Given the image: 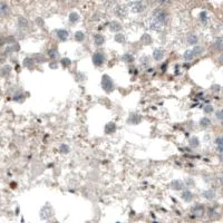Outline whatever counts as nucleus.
Instances as JSON below:
<instances>
[{
  "label": "nucleus",
  "mask_w": 223,
  "mask_h": 223,
  "mask_svg": "<svg viewBox=\"0 0 223 223\" xmlns=\"http://www.w3.org/2000/svg\"><path fill=\"white\" fill-rule=\"evenodd\" d=\"M214 47L216 50H221L222 49V38H218V39L215 40Z\"/></svg>",
  "instance_id": "nucleus-21"
},
{
  "label": "nucleus",
  "mask_w": 223,
  "mask_h": 223,
  "mask_svg": "<svg viewBox=\"0 0 223 223\" xmlns=\"http://www.w3.org/2000/svg\"><path fill=\"white\" fill-rule=\"evenodd\" d=\"M195 56H194V54H193V51L192 50H188L185 51V54H184V58H185V60H192V59L194 58Z\"/></svg>",
  "instance_id": "nucleus-19"
},
{
  "label": "nucleus",
  "mask_w": 223,
  "mask_h": 223,
  "mask_svg": "<svg viewBox=\"0 0 223 223\" xmlns=\"http://www.w3.org/2000/svg\"><path fill=\"white\" fill-rule=\"evenodd\" d=\"M200 144L199 140H197V137H192L191 140H190V145H191L192 147H197Z\"/></svg>",
  "instance_id": "nucleus-20"
},
{
  "label": "nucleus",
  "mask_w": 223,
  "mask_h": 223,
  "mask_svg": "<svg viewBox=\"0 0 223 223\" xmlns=\"http://www.w3.org/2000/svg\"><path fill=\"white\" fill-rule=\"evenodd\" d=\"M49 66H50V68H53V69H55V68H57V66H58V65H57L56 63H51L50 65H49Z\"/></svg>",
  "instance_id": "nucleus-34"
},
{
  "label": "nucleus",
  "mask_w": 223,
  "mask_h": 223,
  "mask_svg": "<svg viewBox=\"0 0 223 223\" xmlns=\"http://www.w3.org/2000/svg\"><path fill=\"white\" fill-rule=\"evenodd\" d=\"M153 57L155 60H162L163 57H164V51L162 49H155L154 53H153Z\"/></svg>",
  "instance_id": "nucleus-7"
},
{
  "label": "nucleus",
  "mask_w": 223,
  "mask_h": 223,
  "mask_svg": "<svg viewBox=\"0 0 223 223\" xmlns=\"http://www.w3.org/2000/svg\"><path fill=\"white\" fill-rule=\"evenodd\" d=\"M84 38H85V35H84V32H77L75 34V40H76V41L82 43L83 40H84Z\"/></svg>",
  "instance_id": "nucleus-13"
},
{
  "label": "nucleus",
  "mask_w": 223,
  "mask_h": 223,
  "mask_svg": "<svg viewBox=\"0 0 223 223\" xmlns=\"http://www.w3.org/2000/svg\"><path fill=\"white\" fill-rule=\"evenodd\" d=\"M62 64H63L64 67H67V66H69V65H71V59H69V58H63V59H62Z\"/></svg>",
  "instance_id": "nucleus-28"
},
{
  "label": "nucleus",
  "mask_w": 223,
  "mask_h": 223,
  "mask_svg": "<svg viewBox=\"0 0 223 223\" xmlns=\"http://www.w3.org/2000/svg\"><path fill=\"white\" fill-rule=\"evenodd\" d=\"M78 19H79L78 14H76V12H71V15H69V20H71V23H76Z\"/></svg>",
  "instance_id": "nucleus-22"
},
{
  "label": "nucleus",
  "mask_w": 223,
  "mask_h": 223,
  "mask_svg": "<svg viewBox=\"0 0 223 223\" xmlns=\"http://www.w3.org/2000/svg\"><path fill=\"white\" fill-rule=\"evenodd\" d=\"M216 117H218L219 121H222V110H219V112L216 113Z\"/></svg>",
  "instance_id": "nucleus-32"
},
{
  "label": "nucleus",
  "mask_w": 223,
  "mask_h": 223,
  "mask_svg": "<svg viewBox=\"0 0 223 223\" xmlns=\"http://www.w3.org/2000/svg\"><path fill=\"white\" fill-rule=\"evenodd\" d=\"M142 39H143V43H144L145 45H149V44L152 43V38H151L149 35H144Z\"/></svg>",
  "instance_id": "nucleus-26"
},
{
  "label": "nucleus",
  "mask_w": 223,
  "mask_h": 223,
  "mask_svg": "<svg viewBox=\"0 0 223 223\" xmlns=\"http://www.w3.org/2000/svg\"><path fill=\"white\" fill-rule=\"evenodd\" d=\"M216 144L219 145L220 149L222 151V138H221V137H218V138H216Z\"/></svg>",
  "instance_id": "nucleus-31"
},
{
  "label": "nucleus",
  "mask_w": 223,
  "mask_h": 223,
  "mask_svg": "<svg viewBox=\"0 0 223 223\" xmlns=\"http://www.w3.org/2000/svg\"><path fill=\"white\" fill-rule=\"evenodd\" d=\"M102 87L103 89L107 92V93H110L114 90V82L112 80L108 75H103L102 77Z\"/></svg>",
  "instance_id": "nucleus-1"
},
{
  "label": "nucleus",
  "mask_w": 223,
  "mask_h": 223,
  "mask_svg": "<svg viewBox=\"0 0 223 223\" xmlns=\"http://www.w3.org/2000/svg\"><path fill=\"white\" fill-rule=\"evenodd\" d=\"M116 131V124L115 123H113V122H110V123H107L105 126V133L106 134H112L114 133Z\"/></svg>",
  "instance_id": "nucleus-4"
},
{
  "label": "nucleus",
  "mask_w": 223,
  "mask_h": 223,
  "mask_svg": "<svg viewBox=\"0 0 223 223\" xmlns=\"http://www.w3.org/2000/svg\"><path fill=\"white\" fill-rule=\"evenodd\" d=\"M104 41H105V38H104L102 35L97 34V35L94 36V43L96 44L97 46H102L103 44H104Z\"/></svg>",
  "instance_id": "nucleus-9"
},
{
  "label": "nucleus",
  "mask_w": 223,
  "mask_h": 223,
  "mask_svg": "<svg viewBox=\"0 0 223 223\" xmlns=\"http://www.w3.org/2000/svg\"><path fill=\"white\" fill-rule=\"evenodd\" d=\"M36 21H37V25H38V26H40V27H43V26H44V20L43 19L38 18V19L36 20Z\"/></svg>",
  "instance_id": "nucleus-33"
},
{
  "label": "nucleus",
  "mask_w": 223,
  "mask_h": 223,
  "mask_svg": "<svg viewBox=\"0 0 223 223\" xmlns=\"http://www.w3.org/2000/svg\"><path fill=\"white\" fill-rule=\"evenodd\" d=\"M59 151H60V153H63V154H67V153L69 152V146L66 144H63L59 147Z\"/></svg>",
  "instance_id": "nucleus-25"
},
{
  "label": "nucleus",
  "mask_w": 223,
  "mask_h": 223,
  "mask_svg": "<svg viewBox=\"0 0 223 223\" xmlns=\"http://www.w3.org/2000/svg\"><path fill=\"white\" fill-rule=\"evenodd\" d=\"M115 40L119 44H123L125 41V37H124V35H122V34H117V35L115 36Z\"/></svg>",
  "instance_id": "nucleus-24"
},
{
  "label": "nucleus",
  "mask_w": 223,
  "mask_h": 223,
  "mask_svg": "<svg viewBox=\"0 0 223 223\" xmlns=\"http://www.w3.org/2000/svg\"><path fill=\"white\" fill-rule=\"evenodd\" d=\"M110 32H119L122 29V26L119 24H118L117 21H112L110 25Z\"/></svg>",
  "instance_id": "nucleus-8"
},
{
  "label": "nucleus",
  "mask_w": 223,
  "mask_h": 223,
  "mask_svg": "<svg viewBox=\"0 0 223 223\" xmlns=\"http://www.w3.org/2000/svg\"><path fill=\"white\" fill-rule=\"evenodd\" d=\"M203 196L207 200H212L215 197V193L213 191H206L203 193Z\"/></svg>",
  "instance_id": "nucleus-18"
},
{
  "label": "nucleus",
  "mask_w": 223,
  "mask_h": 223,
  "mask_svg": "<svg viewBox=\"0 0 223 223\" xmlns=\"http://www.w3.org/2000/svg\"><path fill=\"white\" fill-rule=\"evenodd\" d=\"M210 124H211V121L209 119V118H206V117H204V118H202L201 121H200V125L202 126V127H207V126H210Z\"/></svg>",
  "instance_id": "nucleus-17"
},
{
  "label": "nucleus",
  "mask_w": 223,
  "mask_h": 223,
  "mask_svg": "<svg viewBox=\"0 0 223 223\" xmlns=\"http://www.w3.org/2000/svg\"><path fill=\"white\" fill-rule=\"evenodd\" d=\"M48 55H49V57H50V58H58L59 53L57 51V49L53 48V49H50V50L48 51Z\"/></svg>",
  "instance_id": "nucleus-16"
},
{
  "label": "nucleus",
  "mask_w": 223,
  "mask_h": 223,
  "mask_svg": "<svg viewBox=\"0 0 223 223\" xmlns=\"http://www.w3.org/2000/svg\"><path fill=\"white\" fill-rule=\"evenodd\" d=\"M104 63H105V56L102 53H95L93 55V64L95 66H102Z\"/></svg>",
  "instance_id": "nucleus-2"
},
{
  "label": "nucleus",
  "mask_w": 223,
  "mask_h": 223,
  "mask_svg": "<svg viewBox=\"0 0 223 223\" xmlns=\"http://www.w3.org/2000/svg\"><path fill=\"white\" fill-rule=\"evenodd\" d=\"M184 186L183 182H181V181H173L172 182V188H174V190H176V191H180V190H182Z\"/></svg>",
  "instance_id": "nucleus-10"
},
{
  "label": "nucleus",
  "mask_w": 223,
  "mask_h": 223,
  "mask_svg": "<svg viewBox=\"0 0 223 223\" xmlns=\"http://www.w3.org/2000/svg\"><path fill=\"white\" fill-rule=\"evenodd\" d=\"M197 41H199V39H197V37L195 35H190L188 37V43L190 45H196Z\"/></svg>",
  "instance_id": "nucleus-14"
},
{
  "label": "nucleus",
  "mask_w": 223,
  "mask_h": 223,
  "mask_svg": "<svg viewBox=\"0 0 223 223\" xmlns=\"http://www.w3.org/2000/svg\"><path fill=\"white\" fill-rule=\"evenodd\" d=\"M57 36H58V38L62 40V41H65V40H67V38H68L69 34H68V32H67V30L59 29V30H57Z\"/></svg>",
  "instance_id": "nucleus-5"
},
{
  "label": "nucleus",
  "mask_w": 223,
  "mask_h": 223,
  "mask_svg": "<svg viewBox=\"0 0 223 223\" xmlns=\"http://www.w3.org/2000/svg\"><path fill=\"white\" fill-rule=\"evenodd\" d=\"M123 59L125 60V62H128V63H132L134 60V57L132 55H125L124 57H123Z\"/></svg>",
  "instance_id": "nucleus-29"
},
{
  "label": "nucleus",
  "mask_w": 223,
  "mask_h": 223,
  "mask_svg": "<svg viewBox=\"0 0 223 223\" xmlns=\"http://www.w3.org/2000/svg\"><path fill=\"white\" fill-rule=\"evenodd\" d=\"M205 17H206V16H205V12H202V15H201V18H202L203 20H205Z\"/></svg>",
  "instance_id": "nucleus-35"
},
{
  "label": "nucleus",
  "mask_w": 223,
  "mask_h": 223,
  "mask_svg": "<svg viewBox=\"0 0 223 223\" xmlns=\"http://www.w3.org/2000/svg\"><path fill=\"white\" fill-rule=\"evenodd\" d=\"M192 197H193V195H192V193L190 191H185L182 193V199H183L184 201H186V202L191 201Z\"/></svg>",
  "instance_id": "nucleus-12"
},
{
  "label": "nucleus",
  "mask_w": 223,
  "mask_h": 223,
  "mask_svg": "<svg viewBox=\"0 0 223 223\" xmlns=\"http://www.w3.org/2000/svg\"><path fill=\"white\" fill-rule=\"evenodd\" d=\"M7 14H8V7H7V5L1 2L0 4V16H5Z\"/></svg>",
  "instance_id": "nucleus-11"
},
{
  "label": "nucleus",
  "mask_w": 223,
  "mask_h": 223,
  "mask_svg": "<svg viewBox=\"0 0 223 223\" xmlns=\"http://www.w3.org/2000/svg\"><path fill=\"white\" fill-rule=\"evenodd\" d=\"M34 64H35V62H34V59L32 58H26L24 60V66L27 67V68H32V67H34Z\"/></svg>",
  "instance_id": "nucleus-15"
},
{
  "label": "nucleus",
  "mask_w": 223,
  "mask_h": 223,
  "mask_svg": "<svg viewBox=\"0 0 223 223\" xmlns=\"http://www.w3.org/2000/svg\"><path fill=\"white\" fill-rule=\"evenodd\" d=\"M192 51H193V54H194V56H200L201 54H203V48L202 47H195L194 49H192Z\"/></svg>",
  "instance_id": "nucleus-23"
},
{
  "label": "nucleus",
  "mask_w": 223,
  "mask_h": 223,
  "mask_svg": "<svg viewBox=\"0 0 223 223\" xmlns=\"http://www.w3.org/2000/svg\"><path fill=\"white\" fill-rule=\"evenodd\" d=\"M203 213H204V207L202 206V205H196V206L193 209V214L195 215V216H197V218L202 216Z\"/></svg>",
  "instance_id": "nucleus-6"
},
{
  "label": "nucleus",
  "mask_w": 223,
  "mask_h": 223,
  "mask_svg": "<svg viewBox=\"0 0 223 223\" xmlns=\"http://www.w3.org/2000/svg\"><path fill=\"white\" fill-rule=\"evenodd\" d=\"M213 112V106L212 105H206L204 107V113H212Z\"/></svg>",
  "instance_id": "nucleus-30"
},
{
  "label": "nucleus",
  "mask_w": 223,
  "mask_h": 223,
  "mask_svg": "<svg viewBox=\"0 0 223 223\" xmlns=\"http://www.w3.org/2000/svg\"><path fill=\"white\" fill-rule=\"evenodd\" d=\"M142 117L141 116H138L137 114H132V115H129L128 119H127V123L128 124H138L140 122H141Z\"/></svg>",
  "instance_id": "nucleus-3"
},
{
  "label": "nucleus",
  "mask_w": 223,
  "mask_h": 223,
  "mask_svg": "<svg viewBox=\"0 0 223 223\" xmlns=\"http://www.w3.org/2000/svg\"><path fill=\"white\" fill-rule=\"evenodd\" d=\"M19 26L20 27H24L26 28L28 26V23H27V20L25 19V18H19Z\"/></svg>",
  "instance_id": "nucleus-27"
}]
</instances>
